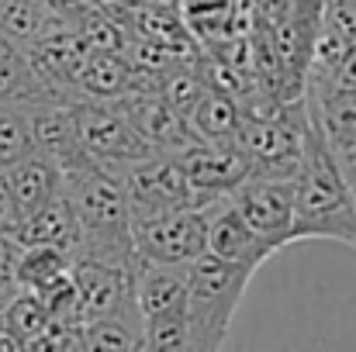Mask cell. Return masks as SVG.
Returning a JSON list of instances; mask_svg holds the SVG:
<instances>
[{"mask_svg": "<svg viewBox=\"0 0 356 352\" xmlns=\"http://www.w3.org/2000/svg\"><path fill=\"white\" fill-rule=\"evenodd\" d=\"M63 194L73 204L80 225V249L73 262H108L121 269H135V242H131V208L118 176L101 169L94 159L63 173Z\"/></svg>", "mask_w": 356, "mask_h": 352, "instance_id": "6da1fadb", "label": "cell"}, {"mask_svg": "<svg viewBox=\"0 0 356 352\" xmlns=\"http://www.w3.org/2000/svg\"><path fill=\"white\" fill-rule=\"evenodd\" d=\"M294 242L329 238L356 249V197L325 142L308 121L305 159L294 176Z\"/></svg>", "mask_w": 356, "mask_h": 352, "instance_id": "7a4b0ae2", "label": "cell"}, {"mask_svg": "<svg viewBox=\"0 0 356 352\" xmlns=\"http://www.w3.org/2000/svg\"><path fill=\"white\" fill-rule=\"evenodd\" d=\"M256 273L201 255L187 266V332L197 352H222L245 287Z\"/></svg>", "mask_w": 356, "mask_h": 352, "instance_id": "3957f363", "label": "cell"}, {"mask_svg": "<svg viewBox=\"0 0 356 352\" xmlns=\"http://www.w3.org/2000/svg\"><path fill=\"white\" fill-rule=\"evenodd\" d=\"M131 242H135V262L187 269L194 259L208 252L204 211L191 208V211L131 218Z\"/></svg>", "mask_w": 356, "mask_h": 352, "instance_id": "277c9868", "label": "cell"}, {"mask_svg": "<svg viewBox=\"0 0 356 352\" xmlns=\"http://www.w3.org/2000/svg\"><path fill=\"white\" fill-rule=\"evenodd\" d=\"M301 101L329 156L336 159L343 176H350L356 166V90L336 83L322 69H308Z\"/></svg>", "mask_w": 356, "mask_h": 352, "instance_id": "5b68a950", "label": "cell"}, {"mask_svg": "<svg viewBox=\"0 0 356 352\" xmlns=\"http://www.w3.org/2000/svg\"><path fill=\"white\" fill-rule=\"evenodd\" d=\"M131 218H145V215H166V211H191V208H204V201L194 194V187L187 183L177 156H145L131 166H124L118 173Z\"/></svg>", "mask_w": 356, "mask_h": 352, "instance_id": "8992f818", "label": "cell"}, {"mask_svg": "<svg viewBox=\"0 0 356 352\" xmlns=\"http://www.w3.org/2000/svg\"><path fill=\"white\" fill-rule=\"evenodd\" d=\"M73 124H76V138H80V149L101 166L108 169L111 176H118L124 166L145 159V156H156L142 138L138 131L124 121L115 104H101V101H76L73 108Z\"/></svg>", "mask_w": 356, "mask_h": 352, "instance_id": "52a82bcc", "label": "cell"}, {"mask_svg": "<svg viewBox=\"0 0 356 352\" xmlns=\"http://www.w3.org/2000/svg\"><path fill=\"white\" fill-rule=\"evenodd\" d=\"M229 201L238 211V218L263 242H270L277 252L294 242L291 238V232H294V180L249 176Z\"/></svg>", "mask_w": 356, "mask_h": 352, "instance_id": "ba28073f", "label": "cell"}, {"mask_svg": "<svg viewBox=\"0 0 356 352\" xmlns=\"http://www.w3.org/2000/svg\"><path fill=\"white\" fill-rule=\"evenodd\" d=\"M73 283L80 297V321H108V318H142L135 304V280L131 269L108 262H73Z\"/></svg>", "mask_w": 356, "mask_h": 352, "instance_id": "9c48e42d", "label": "cell"}, {"mask_svg": "<svg viewBox=\"0 0 356 352\" xmlns=\"http://www.w3.org/2000/svg\"><path fill=\"white\" fill-rule=\"evenodd\" d=\"M201 211H204V225H208V255H215L229 266H238V269H249V273H256L270 255H277V249L270 242H263L238 218L229 197H218V201L204 204Z\"/></svg>", "mask_w": 356, "mask_h": 352, "instance_id": "30bf717a", "label": "cell"}, {"mask_svg": "<svg viewBox=\"0 0 356 352\" xmlns=\"http://www.w3.org/2000/svg\"><path fill=\"white\" fill-rule=\"evenodd\" d=\"M124 121L138 131V138L152 149V152H163V156H180L184 149L197 145L187 121L177 115L159 94L152 90H131L124 94L121 101H115Z\"/></svg>", "mask_w": 356, "mask_h": 352, "instance_id": "8fae6325", "label": "cell"}, {"mask_svg": "<svg viewBox=\"0 0 356 352\" xmlns=\"http://www.w3.org/2000/svg\"><path fill=\"white\" fill-rule=\"evenodd\" d=\"M177 162L204 204H211L218 197H232L249 180V166L236 145H201L197 142V145L184 149L177 156Z\"/></svg>", "mask_w": 356, "mask_h": 352, "instance_id": "7c38bea8", "label": "cell"}, {"mask_svg": "<svg viewBox=\"0 0 356 352\" xmlns=\"http://www.w3.org/2000/svg\"><path fill=\"white\" fill-rule=\"evenodd\" d=\"M131 280H135V304L142 325L187 315V269L135 262Z\"/></svg>", "mask_w": 356, "mask_h": 352, "instance_id": "4fadbf2b", "label": "cell"}, {"mask_svg": "<svg viewBox=\"0 0 356 352\" xmlns=\"http://www.w3.org/2000/svg\"><path fill=\"white\" fill-rule=\"evenodd\" d=\"M73 104H42V108H31V135H35V149L38 156L52 159L59 166V173H70L76 169L80 162H87L90 156L80 149V138H76V124H73Z\"/></svg>", "mask_w": 356, "mask_h": 352, "instance_id": "5bb4252c", "label": "cell"}, {"mask_svg": "<svg viewBox=\"0 0 356 352\" xmlns=\"http://www.w3.org/2000/svg\"><path fill=\"white\" fill-rule=\"evenodd\" d=\"M42 104H70V101L56 97L38 80V73L31 69L28 52L0 35V108L31 111V108H42Z\"/></svg>", "mask_w": 356, "mask_h": 352, "instance_id": "9a60e30c", "label": "cell"}, {"mask_svg": "<svg viewBox=\"0 0 356 352\" xmlns=\"http://www.w3.org/2000/svg\"><path fill=\"white\" fill-rule=\"evenodd\" d=\"M14 242L21 249H28V245L59 249V252H66L73 259L76 249H80V225H76V215H73V204L66 201V194H59L45 208L24 215L17 232H14Z\"/></svg>", "mask_w": 356, "mask_h": 352, "instance_id": "2e32d148", "label": "cell"}, {"mask_svg": "<svg viewBox=\"0 0 356 352\" xmlns=\"http://www.w3.org/2000/svg\"><path fill=\"white\" fill-rule=\"evenodd\" d=\"M0 180H3V187L10 190V197H14L21 218L31 215V211H38V208H45L49 201H56V197L63 194V173H59V166H56L52 159L38 156V152L28 156L24 162L3 169Z\"/></svg>", "mask_w": 356, "mask_h": 352, "instance_id": "e0dca14e", "label": "cell"}, {"mask_svg": "<svg viewBox=\"0 0 356 352\" xmlns=\"http://www.w3.org/2000/svg\"><path fill=\"white\" fill-rule=\"evenodd\" d=\"M63 28H76L73 21H66L59 10L35 3V0H0V35L21 49H31L35 42L49 38L52 31Z\"/></svg>", "mask_w": 356, "mask_h": 352, "instance_id": "ac0fdd59", "label": "cell"}, {"mask_svg": "<svg viewBox=\"0 0 356 352\" xmlns=\"http://www.w3.org/2000/svg\"><path fill=\"white\" fill-rule=\"evenodd\" d=\"M131 90V62L111 52H87L80 73H76V97L80 101H101L115 104Z\"/></svg>", "mask_w": 356, "mask_h": 352, "instance_id": "d6986e66", "label": "cell"}, {"mask_svg": "<svg viewBox=\"0 0 356 352\" xmlns=\"http://www.w3.org/2000/svg\"><path fill=\"white\" fill-rule=\"evenodd\" d=\"M238 124H242V108L232 94L222 90H204L197 108L187 115V128L201 145H236Z\"/></svg>", "mask_w": 356, "mask_h": 352, "instance_id": "ffe728a7", "label": "cell"}, {"mask_svg": "<svg viewBox=\"0 0 356 352\" xmlns=\"http://www.w3.org/2000/svg\"><path fill=\"white\" fill-rule=\"evenodd\" d=\"M70 269H73V259L66 252L45 249V245H28L17 252V259L10 266V283L24 294H42L45 287L63 280Z\"/></svg>", "mask_w": 356, "mask_h": 352, "instance_id": "44dd1931", "label": "cell"}, {"mask_svg": "<svg viewBox=\"0 0 356 352\" xmlns=\"http://www.w3.org/2000/svg\"><path fill=\"white\" fill-rule=\"evenodd\" d=\"M83 349L87 352H145L142 318H108L83 325Z\"/></svg>", "mask_w": 356, "mask_h": 352, "instance_id": "7402d4cb", "label": "cell"}, {"mask_svg": "<svg viewBox=\"0 0 356 352\" xmlns=\"http://www.w3.org/2000/svg\"><path fill=\"white\" fill-rule=\"evenodd\" d=\"M35 135L31 117L21 108H0V173L35 156Z\"/></svg>", "mask_w": 356, "mask_h": 352, "instance_id": "603a6c76", "label": "cell"}, {"mask_svg": "<svg viewBox=\"0 0 356 352\" xmlns=\"http://www.w3.org/2000/svg\"><path fill=\"white\" fill-rule=\"evenodd\" d=\"M0 321L28 346L31 339H38L45 328H49V311H45V304L35 297V294H24V290H17L10 301H7V308H3V315H0Z\"/></svg>", "mask_w": 356, "mask_h": 352, "instance_id": "cb8c5ba5", "label": "cell"}, {"mask_svg": "<svg viewBox=\"0 0 356 352\" xmlns=\"http://www.w3.org/2000/svg\"><path fill=\"white\" fill-rule=\"evenodd\" d=\"M322 73H329L336 83H343V87L356 90V45H350V49L343 52V59H339L332 69H322Z\"/></svg>", "mask_w": 356, "mask_h": 352, "instance_id": "d4e9b609", "label": "cell"}, {"mask_svg": "<svg viewBox=\"0 0 356 352\" xmlns=\"http://www.w3.org/2000/svg\"><path fill=\"white\" fill-rule=\"evenodd\" d=\"M17 225H21V211H17V204H14L10 190H7V187H3V180H0V232L14 235L17 232Z\"/></svg>", "mask_w": 356, "mask_h": 352, "instance_id": "484cf974", "label": "cell"}, {"mask_svg": "<svg viewBox=\"0 0 356 352\" xmlns=\"http://www.w3.org/2000/svg\"><path fill=\"white\" fill-rule=\"evenodd\" d=\"M17 252H21V245L14 242V235L0 232V269H3V273H10V266H14Z\"/></svg>", "mask_w": 356, "mask_h": 352, "instance_id": "4316f807", "label": "cell"}, {"mask_svg": "<svg viewBox=\"0 0 356 352\" xmlns=\"http://www.w3.org/2000/svg\"><path fill=\"white\" fill-rule=\"evenodd\" d=\"M24 349H28V346H24V342H21V339L0 321V352H24Z\"/></svg>", "mask_w": 356, "mask_h": 352, "instance_id": "83f0119b", "label": "cell"}, {"mask_svg": "<svg viewBox=\"0 0 356 352\" xmlns=\"http://www.w3.org/2000/svg\"><path fill=\"white\" fill-rule=\"evenodd\" d=\"M14 294H17V287L10 283V273H3V269H0V304H7Z\"/></svg>", "mask_w": 356, "mask_h": 352, "instance_id": "f1b7e54d", "label": "cell"}, {"mask_svg": "<svg viewBox=\"0 0 356 352\" xmlns=\"http://www.w3.org/2000/svg\"><path fill=\"white\" fill-rule=\"evenodd\" d=\"M180 3H184V0H145V7H156V10H173V14H180Z\"/></svg>", "mask_w": 356, "mask_h": 352, "instance_id": "f546056e", "label": "cell"}, {"mask_svg": "<svg viewBox=\"0 0 356 352\" xmlns=\"http://www.w3.org/2000/svg\"><path fill=\"white\" fill-rule=\"evenodd\" d=\"M66 352H87V349H83V332H80V335H76V339L66 346Z\"/></svg>", "mask_w": 356, "mask_h": 352, "instance_id": "4dcf8cb0", "label": "cell"}, {"mask_svg": "<svg viewBox=\"0 0 356 352\" xmlns=\"http://www.w3.org/2000/svg\"><path fill=\"white\" fill-rule=\"evenodd\" d=\"M346 183H350V187H353V190H356V166H353V173L346 176Z\"/></svg>", "mask_w": 356, "mask_h": 352, "instance_id": "1f68e13d", "label": "cell"}, {"mask_svg": "<svg viewBox=\"0 0 356 352\" xmlns=\"http://www.w3.org/2000/svg\"><path fill=\"white\" fill-rule=\"evenodd\" d=\"M3 308H7V304H0V315H3Z\"/></svg>", "mask_w": 356, "mask_h": 352, "instance_id": "d6a6232c", "label": "cell"}]
</instances>
